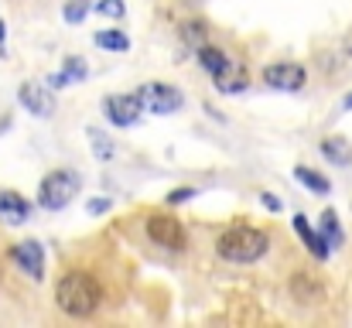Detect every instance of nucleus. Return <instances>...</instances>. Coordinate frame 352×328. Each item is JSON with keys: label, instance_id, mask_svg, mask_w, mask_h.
<instances>
[{"label": "nucleus", "instance_id": "25", "mask_svg": "<svg viewBox=\"0 0 352 328\" xmlns=\"http://www.w3.org/2000/svg\"><path fill=\"white\" fill-rule=\"evenodd\" d=\"M263 206H267L270 212H280V206H284V202H280V199H274V195H263Z\"/></svg>", "mask_w": 352, "mask_h": 328}, {"label": "nucleus", "instance_id": "26", "mask_svg": "<svg viewBox=\"0 0 352 328\" xmlns=\"http://www.w3.org/2000/svg\"><path fill=\"white\" fill-rule=\"evenodd\" d=\"M107 209H110L107 199H93V202H89V212H107Z\"/></svg>", "mask_w": 352, "mask_h": 328}, {"label": "nucleus", "instance_id": "16", "mask_svg": "<svg viewBox=\"0 0 352 328\" xmlns=\"http://www.w3.org/2000/svg\"><path fill=\"white\" fill-rule=\"evenodd\" d=\"M82 76H86V65H82L79 58H65L62 72H55L48 83H52L55 89H62V86H72V79H82Z\"/></svg>", "mask_w": 352, "mask_h": 328}, {"label": "nucleus", "instance_id": "28", "mask_svg": "<svg viewBox=\"0 0 352 328\" xmlns=\"http://www.w3.org/2000/svg\"><path fill=\"white\" fill-rule=\"evenodd\" d=\"M342 107H346V109H352V93H349V96H346V103H342Z\"/></svg>", "mask_w": 352, "mask_h": 328}, {"label": "nucleus", "instance_id": "14", "mask_svg": "<svg viewBox=\"0 0 352 328\" xmlns=\"http://www.w3.org/2000/svg\"><path fill=\"white\" fill-rule=\"evenodd\" d=\"M0 216L7 222H24L31 216V206L17 195V192H0Z\"/></svg>", "mask_w": 352, "mask_h": 328}, {"label": "nucleus", "instance_id": "4", "mask_svg": "<svg viewBox=\"0 0 352 328\" xmlns=\"http://www.w3.org/2000/svg\"><path fill=\"white\" fill-rule=\"evenodd\" d=\"M137 96H140L144 109H151V113H157V116L178 113V109L185 107V96H182L178 89L164 86V83H144V86L137 89Z\"/></svg>", "mask_w": 352, "mask_h": 328}, {"label": "nucleus", "instance_id": "10", "mask_svg": "<svg viewBox=\"0 0 352 328\" xmlns=\"http://www.w3.org/2000/svg\"><path fill=\"white\" fill-rule=\"evenodd\" d=\"M294 232L305 239V246L318 256V260H329V253H332V246H329V239L322 236V232H315L311 226H308V219L305 216H294Z\"/></svg>", "mask_w": 352, "mask_h": 328}, {"label": "nucleus", "instance_id": "5", "mask_svg": "<svg viewBox=\"0 0 352 328\" xmlns=\"http://www.w3.org/2000/svg\"><path fill=\"white\" fill-rule=\"evenodd\" d=\"M147 236L157 246H164V250H182L185 246V226H182V219L164 216V212L147 219Z\"/></svg>", "mask_w": 352, "mask_h": 328}, {"label": "nucleus", "instance_id": "8", "mask_svg": "<svg viewBox=\"0 0 352 328\" xmlns=\"http://www.w3.org/2000/svg\"><path fill=\"white\" fill-rule=\"evenodd\" d=\"M10 256H14V263H17L28 277H34V281L45 277V250H41V243H34V239L17 243V246L10 250Z\"/></svg>", "mask_w": 352, "mask_h": 328}, {"label": "nucleus", "instance_id": "13", "mask_svg": "<svg viewBox=\"0 0 352 328\" xmlns=\"http://www.w3.org/2000/svg\"><path fill=\"white\" fill-rule=\"evenodd\" d=\"M322 154H325V161L336 164V168L352 164V147L346 137H325V140H322Z\"/></svg>", "mask_w": 352, "mask_h": 328}, {"label": "nucleus", "instance_id": "22", "mask_svg": "<svg viewBox=\"0 0 352 328\" xmlns=\"http://www.w3.org/2000/svg\"><path fill=\"white\" fill-rule=\"evenodd\" d=\"M86 14H89V0H69V7H65V21L69 24H79Z\"/></svg>", "mask_w": 352, "mask_h": 328}, {"label": "nucleus", "instance_id": "24", "mask_svg": "<svg viewBox=\"0 0 352 328\" xmlns=\"http://www.w3.org/2000/svg\"><path fill=\"white\" fill-rule=\"evenodd\" d=\"M195 195V188H175L171 195H168V206H178V202H188Z\"/></svg>", "mask_w": 352, "mask_h": 328}, {"label": "nucleus", "instance_id": "7", "mask_svg": "<svg viewBox=\"0 0 352 328\" xmlns=\"http://www.w3.org/2000/svg\"><path fill=\"white\" fill-rule=\"evenodd\" d=\"M263 83L270 89H284V93H298L305 86V69L301 65H291V62H280V65H267L263 69Z\"/></svg>", "mask_w": 352, "mask_h": 328}, {"label": "nucleus", "instance_id": "19", "mask_svg": "<svg viewBox=\"0 0 352 328\" xmlns=\"http://www.w3.org/2000/svg\"><path fill=\"white\" fill-rule=\"evenodd\" d=\"M322 236H325V239H329V246H336V250H339V246H342V239H346V236H342V226H339V216H336L332 209L322 216Z\"/></svg>", "mask_w": 352, "mask_h": 328}, {"label": "nucleus", "instance_id": "12", "mask_svg": "<svg viewBox=\"0 0 352 328\" xmlns=\"http://www.w3.org/2000/svg\"><path fill=\"white\" fill-rule=\"evenodd\" d=\"M199 65H202V69H206V72L216 79V76H223V72L233 65V58H230L226 52L212 48V45H202V48H199Z\"/></svg>", "mask_w": 352, "mask_h": 328}, {"label": "nucleus", "instance_id": "27", "mask_svg": "<svg viewBox=\"0 0 352 328\" xmlns=\"http://www.w3.org/2000/svg\"><path fill=\"white\" fill-rule=\"evenodd\" d=\"M3 38H7V28H3V21H0V55H3Z\"/></svg>", "mask_w": 352, "mask_h": 328}, {"label": "nucleus", "instance_id": "21", "mask_svg": "<svg viewBox=\"0 0 352 328\" xmlns=\"http://www.w3.org/2000/svg\"><path fill=\"white\" fill-rule=\"evenodd\" d=\"M182 38H185V41H188L195 52H199V48L206 45V24H199V21L185 24V28H182Z\"/></svg>", "mask_w": 352, "mask_h": 328}, {"label": "nucleus", "instance_id": "29", "mask_svg": "<svg viewBox=\"0 0 352 328\" xmlns=\"http://www.w3.org/2000/svg\"><path fill=\"white\" fill-rule=\"evenodd\" d=\"M188 3H199V0H188Z\"/></svg>", "mask_w": 352, "mask_h": 328}, {"label": "nucleus", "instance_id": "6", "mask_svg": "<svg viewBox=\"0 0 352 328\" xmlns=\"http://www.w3.org/2000/svg\"><path fill=\"white\" fill-rule=\"evenodd\" d=\"M103 113H107V120L113 127H133L140 120V113H144V103H140L137 93L133 96H107L103 100Z\"/></svg>", "mask_w": 352, "mask_h": 328}, {"label": "nucleus", "instance_id": "20", "mask_svg": "<svg viewBox=\"0 0 352 328\" xmlns=\"http://www.w3.org/2000/svg\"><path fill=\"white\" fill-rule=\"evenodd\" d=\"M96 45L107 48V52H126V48H130V38H126L123 31H100V34H96Z\"/></svg>", "mask_w": 352, "mask_h": 328}, {"label": "nucleus", "instance_id": "23", "mask_svg": "<svg viewBox=\"0 0 352 328\" xmlns=\"http://www.w3.org/2000/svg\"><path fill=\"white\" fill-rule=\"evenodd\" d=\"M96 10H100V14H103V17H123V14H126V7H123V0H100V3H96Z\"/></svg>", "mask_w": 352, "mask_h": 328}, {"label": "nucleus", "instance_id": "15", "mask_svg": "<svg viewBox=\"0 0 352 328\" xmlns=\"http://www.w3.org/2000/svg\"><path fill=\"white\" fill-rule=\"evenodd\" d=\"M216 89H219V93H243V89H246V69L230 65L223 76H216Z\"/></svg>", "mask_w": 352, "mask_h": 328}, {"label": "nucleus", "instance_id": "9", "mask_svg": "<svg viewBox=\"0 0 352 328\" xmlns=\"http://www.w3.org/2000/svg\"><path fill=\"white\" fill-rule=\"evenodd\" d=\"M17 100H21V107L28 113H34V116H52L55 113V96L41 83H24L17 89Z\"/></svg>", "mask_w": 352, "mask_h": 328}, {"label": "nucleus", "instance_id": "11", "mask_svg": "<svg viewBox=\"0 0 352 328\" xmlns=\"http://www.w3.org/2000/svg\"><path fill=\"white\" fill-rule=\"evenodd\" d=\"M322 284L315 281V277H308L305 270L301 274H294V281H291V298L298 301V305H315V301H322Z\"/></svg>", "mask_w": 352, "mask_h": 328}, {"label": "nucleus", "instance_id": "17", "mask_svg": "<svg viewBox=\"0 0 352 328\" xmlns=\"http://www.w3.org/2000/svg\"><path fill=\"white\" fill-rule=\"evenodd\" d=\"M86 137H89V144H93V154H96L100 161H113V157H117V147H113V140H110L103 130L89 127V130H86Z\"/></svg>", "mask_w": 352, "mask_h": 328}, {"label": "nucleus", "instance_id": "3", "mask_svg": "<svg viewBox=\"0 0 352 328\" xmlns=\"http://www.w3.org/2000/svg\"><path fill=\"white\" fill-rule=\"evenodd\" d=\"M76 192H79V175H72V171H52V175L41 178L38 202H41L45 209L58 212V209H65V206L76 199Z\"/></svg>", "mask_w": 352, "mask_h": 328}, {"label": "nucleus", "instance_id": "1", "mask_svg": "<svg viewBox=\"0 0 352 328\" xmlns=\"http://www.w3.org/2000/svg\"><path fill=\"white\" fill-rule=\"evenodd\" d=\"M55 301H58V308H62L65 315H72V318H89V315H96V308L103 305V287H100V281H96L93 274L72 270V274H65V277L58 281Z\"/></svg>", "mask_w": 352, "mask_h": 328}, {"label": "nucleus", "instance_id": "2", "mask_svg": "<svg viewBox=\"0 0 352 328\" xmlns=\"http://www.w3.org/2000/svg\"><path fill=\"white\" fill-rule=\"evenodd\" d=\"M216 250L230 263H256L270 250V236L263 229H253V226H233L216 239Z\"/></svg>", "mask_w": 352, "mask_h": 328}, {"label": "nucleus", "instance_id": "18", "mask_svg": "<svg viewBox=\"0 0 352 328\" xmlns=\"http://www.w3.org/2000/svg\"><path fill=\"white\" fill-rule=\"evenodd\" d=\"M294 178L305 185V188H311L315 195H329V178L325 175H318V171H308V168H294Z\"/></svg>", "mask_w": 352, "mask_h": 328}]
</instances>
